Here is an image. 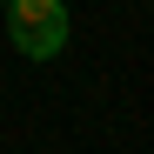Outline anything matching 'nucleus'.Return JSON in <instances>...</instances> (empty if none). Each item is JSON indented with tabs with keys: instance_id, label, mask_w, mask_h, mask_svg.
Segmentation results:
<instances>
[{
	"instance_id": "nucleus-1",
	"label": "nucleus",
	"mask_w": 154,
	"mask_h": 154,
	"mask_svg": "<svg viewBox=\"0 0 154 154\" xmlns=\"http://www.w3.org/2000/svg\"><path fill=\"white\" fill-rule=\"evenodd\" d=\"M7 40L27 60H54L67 47V0H7Z\"/></svg>"
},
{
	"instance_id": "nucleus-2",
	"label": "nucleus",
	"mask_w": 154,
	"mask_h": 154,
	"mask_svg": "<svg viewBox=\"0 0 154 154\" xmlns=\"http://www.w3.org/2000/svg\"><path fill=\"white\" fill-rule=\"evenodd\" d=\"M0 7H7V0H0Z\"/></svg>"
}]
</instances>
